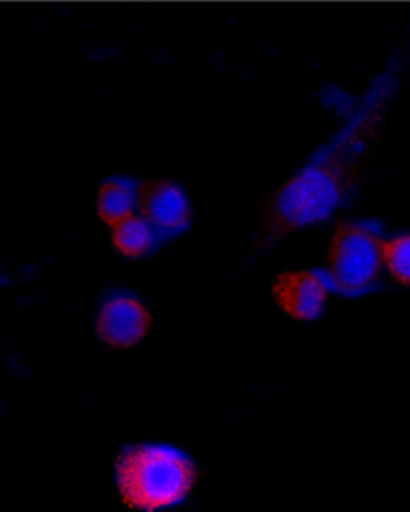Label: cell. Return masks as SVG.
<instances>
[{
    "instance_id": "obj_1",
    "label": "cell",
    "mask_w": 410,
    "mask_h": 512,
    "mask_svg": "<svg viewBox=\"0 0 410 512\" xmlns=\"http://www.w3.org/2000/svg\"><path fill=\"white\" fill-rule=\"evenodd\" d=\"M384 107V92H373L327 148L280 187L263 215L252 254L327 220L353 196L381 135Z\"/></svg>"
},
{
    "instance_id": "obj_2",
    "label": "cell",
    "mask_w": 410,
    "mask_h": 512,
    "mask_svg": "<svg viewBox=\"0 0 410 512\" xmlns=\"http://www.w3.org/2000/svg\"><path fill=\"white\" fill-rule=\"evenodd\" d=\"M196 483L192 460L170 445L138 444L116 460V486L135 511H161L189 498Z\"/></svg>"
},
{
    "instance_id": "obj_3",
    "label": "cell",
    "mask_w": 410,
    "mask_h": 512,
    "mask_svg": "<svg viewBox=\"0 0 410 512\" xmlns=\"http://www.w3.org/2000/svg\"><path fill=\"white\" fill-rule=\"evenodd\" d=\"M384 228L371 218L342 222L332 235L325 267L319 270L328 291L360 298L379 289L383 280Z\"/></svg>"
},
{
    "instance_id": "obj_4",
    "label": "cell",
    "mask_w": 410,
    "mask_h": 512,
    "mask_svg": "<svg viewBox=\"0 0 410 512\" xmlns=\"http://www.w3.org/2000/svg\"><path fill=\"white\" fill-rule=\"evenodd\" d=\"M138 211L163 241L178 237L191 224V203L185 190L170 179H148L138 185Z\"/></svg>"
},
{
    "instance_id": "obj_5",
    "label": "cell",
    "mask_w": 410,
    "mask_h": 512,
    "mask_svg": "<svg viewBox=\"0 0 410 512\" xmlns=\"http://www.w3.org/2000/svg\"><path fill=\"white\" fill-rule=\"evenodd\" d=\"M327 283L319 270H289L274 280L276 306L295 321H314L327 304Z\"/></svg>"
},
{
    "instance_id": "obj_6",
    "label": "cell",
    "mask_w": 410,
    "mask_h": 512,
    "mask_svg": "<svg viewBox=\"0 0 410 512\" xmlns=\"http://www.w3.org/2000/svg\"><path fill=\"white\" fill-rule=\"evenodd\" d=\"M151 315L137 298L114 295L103 302L97 313V336L110 347H133L148 336Z\"/></svg>"
},
{
    "instance_id": "obj_7",
    "label": "cell",
    "mask_w": 410,
    "mask_h": 512,
    "mask_svg": "<svg viewBox=\"0 0 410 512\" xmlns=\"http://www.w3.org/2000/svg\"><path fill=\"white\" fill-rule=\"evenodd\" d=\"M138 181L133 177H110L97 190L96 211L107 226L133 215L138 205Z\"/></svg>"
},
{
    "instance_id": "obj_8",
    "label": "cell",
    "mask_w": 410,
    "mask_h": 512,
    "mask_svg": "<svg viewBox=\"0 0 410 512\" xmlns=\"http://www.w3.org/2000/svg\"><path fill=\"white\" fill-rule=\"evenodd\" d=\"M112 246L125 257L140 259L153 254L159 244L161 235L155 231L144 216H127L112 226Z\"/></svg>"
},
{
    "instance_id": "obj_9",
    "label": "cell",
    "mask_w": 410,
    "mask_h": 512,
    "mask_svg": "<svg viewBox=\"0 0 410 512\" xmlns=\"http://www.w3.org/2000/svg\"><path fill=\"white\" fill-rule=\"evenodd\" d=\"M384 267L401 285L410 287V233L384 239Z\"/></svg>"
}]
</instances>
